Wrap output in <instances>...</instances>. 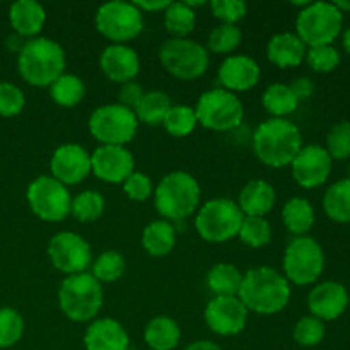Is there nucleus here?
Listing matches in <instances>:
<instances>
[{
    "label": "nucleus",
    "instance_id": "obj_1",
    "mask_svg": "<svg viewBox=\"0 0 350 350\" xmlns=\"http://www.w3.org/2000/svg\"><path fill=\"white\" fill-rule=\"evenodd\" d=\"M293 291L282 272L272 267H255L243 273L238 297L250 313L272 317L286 310Z\"/></svg>",
    "mask_w": 350,
    "mask_h": 350
},
{
    "label": "nucleus",
    "instance_id": "obj_2",
    "mask_svg": "<svg viewBox=\"0 0 350 350\" xmlns=\"http://www.w3.org/2000/svg\"><path fill=\"white\" fill-rule=\"evenodd\" d=\"M303 149V135L296 123L287 118H269L253 133L255 156L269 167L291 166Z\"/></svg>",
    "mask_w": 350,
    "mask_h": 350
},
{
    "label": "nucleus",
    "instance_id": "obj_3",
    "mask_svg": "<svg viewBox=\"0 0 350 350\" xmlns=\"http://www.w3.org/2000/svg\"><path fill=\"white\" fill-rule=\"evenodd\" d=\"M67 67L64 46L51 38L38 36L27 40L17 55L21 79L33 88H50Z\"/></svg>",
    "mask_w": 350,
    "mask_h": 350
},
{
    "label": "nucleus",
    "instance_id": "obj_4",
    "mask_svg": "<svg viewBox=\"0 0 350 350\" xmlns=\"http://www.w3.org/2000/svg\"><path fill=\"white\" fill-rule=\"evenodd\" d=\"M154 205L164 221L181 222L198 211L200 183L187 171H171L154 187Z\"/></svg>",
    "mask_w": 350,
    "mask_h": 350
},
{
    "label": "nucleus",
    "instance_id": "obj_5",
    "mask_svg": "<svg viewBox=\"0 0 350 350\" xmlns=\"http://www.w3.org/2000/svg\"><path fill=\"white\" fill-rule=\"evenodd\" d=\"M105 303L103 286L89 272L68 275L62 280L58 289L60 311L75 323H91Z\"/></svg>",
    "mask_w": 350,
    "mask_h": 350
},
{
    "label": "nucleus",
    "instance_id": "obj_6",
    "mask_svg": "<svg viewBox=\"0 0 350 350\" xmlns=\"http://www.w3.org/2000/svg\"><path fill=\"white\" fill-rule=\"evenodd\" d=\"M245 219L238 204L231 198H212L198 207L195 215V231L207 243H226L238 238Z\"/></svg>",
    "mask_w": 350,
    "mask_h": 350
},
{
    "label": "nucleus",
    "instance_id": "obj_7",
    "mask_svg": "<svg viewBox=\"0 0 350 350\" xmlns=\"http://www.w3.org/2000/svg\"><path fill=\"white\" fill-rule=\"evenodd\" d=\"M161 65L180 81H195L207 72L211 55L191 38H167L159 48Z\"/></svg>",
    "mask_w": 350,
    "mask_h": 350
},
{
    "label": "nucleus",
    "instance_id": "obj_8",
    "mask_svg": "<svg viewBox=\"0 0 350 350\" xmlns=\"http://www.w3.org/2000/svg\"><path fill=\"white\" fill-rule=\"evenodd\" d=\"M198 125L212 132H231L245 118V105L238 94L222 88L202 92L195 105Z\"/></svg>",
    "mask_w": 350,
    "mask_h": 350
},
{
    "label": "nucleus",
    "instance_id": "obj_9",
    "mask_svg": "<svg viewBox=\"0 0 350 350\" xmlns=\"http://www.w3.org/2000/svg\"><path fill=\"white\" fill-rule=\"evenodd\" d=\"M344 14L334 2H311L296 17V34L308 48L334 44L340 36Z\"/></svg>",
    "mask_w": 350,
    "mask_h": 350
},
{
    "label": "nucleus",
    "instance_id": "obj_10",
    "mask_svg": "<svg viewBox=\"0 0 350 350\" xmlns=\"http://www.w3.org/2000/svg\"><path fill=\"white\" fill-rule=\"evenodd\" d=\"M325 252L311 236H297L287 245L282 256V273L289 284L311 286L325 270Z\"/></svg>",
    "mask_w": 350,
    "mask_h": 350
},
{
    "label": "nucleus",
    "instance_id": "obj_11",
    "mask_svg": "<svg viewBox=\"0 0 350 350\" xmlns=\"http://www.w3.org/2000/svg\"><path fill=\"white\" fill-rule=\"evenodd\" d=\"M139 120L132 109L109 103L98 106L89 116V132L99 146H123L132 142L139 130Z\"/></svg>",
    "mask_w": 350,
    "mask_h": 350
},
{
    "label": "nucleus",
    "instance_id": "obj_12",
    "mask_svg": "<svg viewBox=\"0 0 350 350\" xmlns=\"http://www.w3.org/2000/svg\"><path fill=\"white\" fill-rule=\"evenodd\" d=\"M96 29L111 44H126L144 29V14L125 0H111L98 7L94 16Z\"/></svg>",
    "mask_w": 350,
    "mask_h": 350
},
{
    "label": "nucleus",
    "instance_id": "obj_13",
    "mask_svg": "<svg viewBox=\"0 0 350 350\" xmlns=\"http://www.w3.org/2000/svg\"><path fill=\"white\" fill-rule=\"evenodd\" d=\"M26 200L31 212L44 222H62L70 215V191L50 174L31 181L26 190Z\"/></svg>",
    "mask_w": 350,
    "mask_h": 350
},
{
    "label": "nucleus",
    "instance_id": "obj_14",
    "mask_svg": "<svg viewBox=\"0 0 350 350\" xmlns=\"http://www.w3.org/2000/svg\"><path fill=\"white\" fill-rule=\"evenodd\" d=\"M46 253L51 265L67 277L88 272L92 263L91 245L74 231H62L51 236Z\"/></svg>",
    "mask_w": 350,
    "mask_h": 350
},
{
    "label": "nucleus",
    "instance_id": "obj_15",
    "mask_svg": "<svg viewBox=\"0 0 350 350\" xmlns=\"http://www.w3.org/2000/svg\"><path fill=\"white\" fill-rule=\"evenodd\" d=\"M250 311L238 296L212 297L205 306V323L219 337H236L248 323Z\"/></svg>",
    "mask_w": 350,
    "mask_h": 350
},
{
    "label": "nucleus",
    "instance_id": "obj_16",
    "mask_svg": "<svg viewBox=\"0 0 350 350\" xmlns=\"http://www.w3.org/2000/svg\"><path fill=\"white\" fill-rule=\"evenodd\" d=\"M289 167L294 181L299 187L311 190L327 183L334 167V159L323 146L310 144L303 146Z\"/></svg>",
    "mask_w": 350,
    "mask_h": 350
},
{
    "label": "nucleus",
    "instance_id": "obj_17",
    "mask_svg": "<svg viewBox=\"0 0 350 350\" xmlns=\"http://www.w3.org/2000/svg\"><path fill=\"white\" fill-rule=\"evenodd\" d=\"M50 173L67 188L82 183L91 174V152L81 144H62L51 154Z\"/></svg>",
    "mask_w": 350,
    "mask_h": 350
},
{
    "label": "nucleus",
    "instance_id": "obj_18",
    "mask_svg": "<svg viewBox=\"0 0 350 350\" xmlns=\"http://www.w3.org/2000/svg\"><path fill=\"white\" fill-rule=\"evenodd\" d=\"M135 171L133 154L123 146H99L91 154V173L108 185H123Z\"/></svg>",
    "mask_w": 350,
    "mask_h": 350
},
{
    "label": "nucleus",
    "instance_id": "obj_19",
    "mask_svg": "<svg viewBox=\"0 0 350 350\" xmlns=\"http://www.w3.org/2000/svg\"><path fill=\"white\" fill-rule=\"evenodd\" d=\"M262 77L258 62L250 55H229L222 60L217 70L219 88L229 92H246L255 88Z\"/></svg>",
    "mask_w": 350,
    "mask_h": 350
},
{
    "label": "nucleus",
    "instance_id": "obj_20",
    "mask_svg": "<svg viewBox=\"0 0 350 350\" xmlns=\"http://www.w3.org/2000/svg\"><path fill=\"white\" fill-rule=\"evenodd\" d=\"M349 306V291L337 280H325L317 284L308 294V310L311 317L325 321H334L345 313Z\"/></svg>",
    "mask_w": 350,
    "mask_h": 350
},
{
    "label": "nucleus",
    "instance_id": "obj_21",
    "mask_svg": "<svg viewBox=\"0 0 350 350\" xmlns=\"http://www.w3.org/2000/svg\"><path fill=\"white\" fill-rule=\"evenodd\" d=\"M99 68L116 84L132 82L140 72L139 53L129 44H108L99 57Z\"/></svg>",
    "mask_w": 350,
    "mask_h": 350
},
{
    "label": "nucleus",
    "instance_id": "obj_22",
    "mask_svg": "<svg viewBox=\"0 0 350 350\" xmlns=\"http://www.w3.org/2000/svg\"><path fill=\"white\" fill-rule=\"evenodd\" d=\"M85 350H126L130 337L125 327L113 318H96L84 332Z\"/></svg>",
    "mask_w": 350,
    "mask_h": 350
},
{
    "label": "nucleus",
    "instance_id": "obj_23",
    "mask_svg": "<svg viewBox=\"0 0 350 350\" xmlns=\"http://www.w3.org/2000/svg\"><path fill=\"white\" fill-rule=\"evenodd\" d=\"M275 202V188L269 181L252 180L241 188L236 204L245 217H265L269 212L273 211Z\"/></svg>",
    "mask_w": 350,
    "mask_h": 350
},
{
    "label": "nucleus",
    "instance_id": "obj_24",
    "mask_svg": "<svg viewBox=\"0 0 350 350\" xmlns=\"http://www.w3.org/2000/svg\"><path fill=\"white\" fill-rule=\"evenodd\" d=\"M9 23L14 33L33 40L40 36L46 24V10L36 0H17L9 9Z\"/></svg>",
    "mask_w": 350,
    "mask_h": 350
},
{
    "label": "nucleus",
    "instance_id": "obj_25",
    "mask_svg": "<svg viewBox=\"0 0 350 350\" xmlns=\"http://www.w3.org/2000/svg\"><path fill=\"white\" fill-rule=\"evenodd\" d=\"M308 46L296 33H277L267 43V58L279 68L297 67L306 58Z\"/></svg>",
    "mask_w": 350,
    "mask_h": 350
},
{
    "label": "nucleus",
    "instance_id": "obj_26",
    "mask_svg": "<svg viewBox=\"0 0 350 350\" xmlns=\"http://www.w3.org/2000/svg\"><path fill=\"white\" fill-rule=\"evenodd\" d=\"M140 243L147 255L156 258L170 255L176 246V226L164 219L152 221L144 228Z\"/></svg>",
    "mask_w": 350,
    "mask_h": 350
},
{
    "label": "nucleus",
    "instance_id": "obj_27",
    "mask_svg": "<svg viewBox=\"0 0 350 350\" xmlns=\"http://www.w3.org/2000/svg\"><path fill=\"white\" fill-rule=\"evenodd\" d=\"M144 340L150 350H174L180 345L181 328L173 318L161 314L146 325Z\"/></svg>",
    "mask_w": 350,
    "mask_h": 350
},
{
    "label": "nucleus",
    "instance_id": "obj_28",
    "mask_svg": "<svg viewBox=\"0 0 350 350\" xmlns=\"http://www.w3.org/2000/svg\"><path fill=\"white\" fill-rule=\"evenodd\" d=\"M282 222L291 234L308 236L314 226V208L304 197H293L284 204Z\"/></svg>",
    "mask_w": 350,
    "mask_h": 350
},
{
    "label": "nucleus",
    "instance_id": "obj_29",
    "mask_svg": "<svg viewBox=\"0 0 350 350\" xmlns=\"http://www.w3.org/2000/svg\"><path fill=\"white\" fill-rule=\"evenodd\" d=\"M262 106L272 118H287L299 106V99L293 92L289 84L273 82L263 91Z\"/></svg>",
    "mask_w": 350,
    "mask_h": 350
},
{
    "label": "nucleus",
    "instance_id": "obj_30",
    "mask_svg": "<svg viewBox=\"0 0 350 350\" xmlns=\"http://www.w3.org/2000/svg\"><path fill=\"white\" fill-rule=\"evenodd\" d=\"M173 106L167 92L154 89V91L144 92L142 99L139 101L137 108L133 109L139 123H146L149 126L163 125L167 111Z\"/></svg>",
    "mask_w": 350,
    "mask_h": 350
},
{
    "label": "nucleus",
    "instance_id": "obj_31",
    "mask_svg": "<svg viewBox=\"0 0 350 350\" xmlns=\"http://www.w3.org/2000/svg\"><path fill=\"white\" fill-rule=\"evenodd\" d=\"M323 211L334 222H350V178L335 181L323 195Z\"/></svg>",
    "mask_w": 350,
    "mask_h": 350
},
{
    "label": "nucleus",
    "instance_id": "obj_32",
    "mask_svg": "<svg viewBox=\"0 0 350 350\" xmlns=\"http://www.w3.org/2000/svg\"><path fill=\"white\" fill-rule=\"evenodd\" d=\"M243 284V272L231 263H217L207 273V287L214 297L238 296Z\"/></svg>",
    "mask_w": 350,
    "mask_h": 350
},
{
    "label": "nucleus",
    "instance_id": "obj_33",
    "mask_svg": "<svg viewBox=\"0 0 350 350\" xmlns=\"http://www.w3.org/2000/svg\"><path fill=\"white\" fill-rule=\"evenodd\" d=\"M50 98L55 105L62 108H74L79 103H82L85 96V84L79 75L75 74H62L53 84L50 85Z\"/></svg>",
    "mask_w": 350,
    "mask_h": 350
},
{
    "label": "nucleus",
    "instance_id": "obj_34",
    "mask_svg": "<svg viewBox=\"0 0 350 350\" xmlns=\"http://www.w3.org/2000/svg\"><path fill=\"white\" fill-rule=\"evenodd\" d=\"M164 27L171 38H188L197 24V12L187 2H171L164 10Z\"/></svg>",
    "mask_w": 350,
    "mask_h": 350
},
{
    "label": "nucleus",
    "instance_id": "obj_35",
    "mask_svg": "<svg viewBox=\"0 0 350 350\" xmlns=\"http://www.w3.org/2000/svg\"><path fill=\"white\" fill-rule=\"evenodd\" d=\"M106 211V200L99 191L94 190H84L72 198L70 205V215L75 221L82 222V224H89V222H96L98 219L103 217Z\"/></svg>",
    "mask_w": 350,
    "mask_h": 350
},
{
    "label": "nucleus",
    "instance_id": "obj_36",
    "mask_svg": "<svg viewBox=\"0 0 350 350\" xmlns=\"http://www.w3.org/2000/svg\"><path fill=\"white\" fill-rule=\"evenodd\" d=\"M125 269L126 263L122 253L103 252L101 255H98L92 260L91 272L89 273L103 286V284H111L122 279Z\"/></svg>",
    "mask_w": 350,
    "mask_h": 350
},
{
    "label": "nucleus",
    "instance_id": "obj_37",
    "mask_svg": "<svg viewBox=\"0 0 350 350\" xmlns=\"http://www.w3.org/2000/svg\"><path fill=\"white\" fill-rule=\"evenodd\" d=\"M198 120L195 108L188 105H173L167 111L166 118H164L163 126L171 137L174 139H183L188 137L190 133H193V130L197 129Z\"/></svg>",
    "mask_w": 350,
    "mask_h": 350
},
{
    "label": "nucleus",
    "instance_id": "obj_38",
    "mask_svg": "<svg viewBox=\"0 0 350 350\" xmlns=\"http://www.w3.org/2000/svg\"><path fill=\"white\" fill-rule=\"evenodd\" d=\"M243 33L234 24H219L207 38V51L217 55H231L241 44Z\"/></svg>",
    "mask_w": 350,
    "mask_h": 350
},
{
    "label": "nucleus",
    "instance_id": "obj_39",
    "mask_svg": "<svg viewBox=\"0 0 350 350\" xmlns=\"http://www.w3.org/2000/svg\"><path fill=\"white\" fill-rule=\"evenodd\" d=\"M238 238L253 250L265 248L272 241V226L265 217H245Z\"/></svg>",
    "mask_w": 350,
    "mask_h": 350
},
{
    "label": "nucleus",
    "instance_id": "obj_40",
    "mask_svg": "<svg viewBox=\"0 0 350 350\" xmlns=\"http://www.w3.org/2000/svg\"><path fill=\"white\" fill-rule=\"evenodd\" d=\"M23 314L14 308H0V349H10L19 344L24 335Z\"/></svg>",
    "mask_w": 350,
    "mask_h": 350
},
{
    "label": "nucleus",
    "instance_id": "obj_41",
    "mask_svg": "<svg viewBox=\"0 0 350 350\" xmlns=\"http://www.w3.org/2000/svg\"><path fill=\"white\" fill-rule=\"evenodd\" d=\"M325 335H327V328L325 323L318 318L311 317H303L301 320H297V323L294 325L293 337L294 342L301 347H317L323 342Z\"/></svg>",
    "mask_w": 350,
    "mask_h": 350
},
{
    "label": "nucleus",
    "instance_id": "obj_42",
    "mask_svg": "<svg viewBox=\"0 0 350 350\" xmlns=\"http://www.w3.org/2000/svg\"><path fill=\"white\" fill-rule=\"evenodd\" d=\"M311 70L320 72V74H328L335 70L340 64V53L334 44H323V46H311L308 48L306 58H304Z\"/></svg>",
    "mask_w": 350,
    "mask_h": 350
},
{
    "label": "nucleus",
    "instance_id": "obj_43",
    "mask_svg": "<svg viewBox=\"0 0 350 350\" xmlns=\"http://www.w3.org/2000/svg\"><path fill=\"white\" fill-rule=\"evenodd\" d=\"M24 106H26V96L23 89L17 88L12 82H0V116L14 118L23 113Z\"/></svg>",
    "mask_w": 350,
    "mask_h": 350
},
{
    "label": "nucleus",
    "instance_id": "obj_44",
    "mask_svg": "<svg viewBox=\"0 0 350 350\" xmlns=\"http://www.w3.org/2000/svg\"><path fill=\"white\" fill-rule=\"evenodd\" d=\"M332 159H349L350 157V122H338L327 135V147Z\"/></svg>",
    "mask_w": 350,
    "mask_h": 350
},
{
    "label": "nucleus",
    "instance_id": "obj_45",
    "mask_svg": "<svg viewBox=\"0 0 350 350\" xmlns=\"http://www.w3.org/2000/svg\"><path fill=\"white\" fill-rule=\"evenodd\" d=\"M211 12L215 19L221 21V24H234L245 19L248 14V5L243 0H211L208 2Z\"/></svg>",
    "mask_w": 350,
    "mask_h": 350
},
{
    "label": "nucleus",
    "instance_id": "obj_46",
    "mask_svg": "<svg viewBox=\"0 0 350 350\" xmlns=\"http://www.w3.org/2000/svg\"><path fill=\"white\" fill-rule=\"evenodd\" d=\"M123 191L126 197L133 202H146L154 195L152 180L146 173L133 171L125 181H123Z\"/></svg>",
    "mask_w": 350,
    "mask_h": 350
},
{
    "label": "nucleus",
    "instance_id": "obj_47",
    "mask_svg": "<svg viewBox=\"0 0 350 350\" xmlns=\"http://www.w3.org/2000/svg\"><path fill=\"white\" fill-rule=\"evenodd\" d=\"M144 92L146 91H144L142 85H140L139 82H135V81L126 82V84L120 85V91H118V94H116L118 101L116 103L133 111V109L137 108V105H139L140 99H142Z\"/></svg>",
    "mask_w": 350,
    "mask_h": 350
},
{
    "label": "nucleus",
    "instance_id": "obj_48",
    "mask_svg": "<svg viewBox=\"0 0 350 350\" xmlns=\"http://www.w3.org/2000/svg\"><path fill=\"white\" fill-rule=\"evenodd\" d=\"M289 85L291 89H293L294 94H296V98L299 99V103L310 98L314 91L313 81H311L310 77H306V75H301V77L293 79V82H291Z\"/></svg>",
    "mask_w": 350,
    "mask_h": 350
},
{
    "label": "nucleus",
    "instance_id": "obj_49",
    "mask_svg": "<svg viewBox=\"0 0 350 350\" xmlns=\"http://www.w3.org/2000/svg\"><path fill=\"white\" fill-rule=\"evenodd\" d=\"M170 0H135L133 5L142 14L146 12H164L170 5Z\"/></svg>",
    "mask_w": 350,
    "mask_h": 350
},
{
    "label": "nucleus",
    "instance_id": "obj_50",
    "mask_svg": "<svg viewBox=\"0 0 350 350\" xmlns=\"http://www.w3.org/2000/svg\"><path fill=\"white\" fill-rule=\"evenodd\" d=\"M26 41H27L26 38H23V36H19V34L12 33L10 36H7L5 46H7V50H10V51H14V53L19 55L21 50L24 48V44H26Z\"/></svg>",
    "mask_w": 350,
    "mask_h": 350
},
{
    "label": "nucleus",
    "instance_id": "obj_51",
    "mask_svg": "<svg viewBox=\"0 0 350 350\" xmlns=\"http://www.w3.org/2000/svg\"><path fill=\"white\" fill-rule=\"evenodd\" d=\"M183 350H222L215 342L212 340H195L188 344Z\"/></svg>",
    "mask_w": 350,
    "mask_h": 350
},
{
    "label": "nucleus",
    "instance_id": "obj_52",
    "mask_svg": "<svg viewBox=\"0 0 350 350\" xmlns=\"http://www.w3.org/2000/svg\"><path fill=\"white\" fill-rule=\"evenodd\" d=\"M335 7L340 10L342 14L344 12H350V0H338V2H334Z\"/></svg>",
    "mask_w": 350,
    "mask_h": 350
},
{
    "label": "nucleus",
    "instance_id": "obj_53",
    "mask_svg": "<svg viewBox=\"0 0 350 350\" xmlns=\"http://www.w3.org/2000/svg\"><path fill=\"white\" fill-rule=\"evenodd\" d=\"M342 44H344L345 51L350 53V27L344 31V34H342Z\"/></svg>",
    "mask_w": 350,
    "mask_h": 350
},
{
    "label": "nucleus",
    "instance_id": "obj_54",
    "mask_svg": "<svg viewBox=\"0 0 350 350\" xmlns=\"http://www.w3.org/2000/svg\"><path fill=\"white\" fill-rule=\"evenodd\" d=\"M126 350H139V349H137V347H132V345H130V347L126 349Z\"/></svg>",
    "mask_w": 350,
    "mask_h": 350
},
{
    "label": "nucleus",
    "instance_id": "obj_55",
    "mask_svg": "<svg viewBox=\"0 0 350 350\" xmlns=\"http://www.w3.org/2000/svg\"><path fill=\"white\" fill-rule=\"evenodd\" d=\"M349 178H350V176H349Z\"/></svg>",
    "mask_w": 350,
    "mask_h": 350
}]
</instances>
